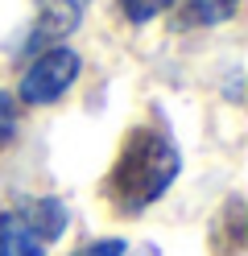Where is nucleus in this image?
Wrapping results in <instances>:
<instances>
[{"label": "nucleus", "instance_id": "f257e3e1", "mask_svg": "<svg viewBox=\"0 0 248 256\" xmlns=\"http://www.w3.org/2000/svg\"><path fill=\"white\" fill-rule=\"evenodd\" d=\"M178 170H182V157L170 145V136L153 132V128H137L124 140V149L108 174V198L116 211L137 215L153 198L165 194V186L178 178Z\"/></svg>", "mask_w": 248, "mask_h": 256}, {"label": "nucleus", "instance_id": "f03ea898", "mask_svg": "<svg viewBox=\"0 0 248 256\" xmlns=\"http://www.w3.org/2000/svg\"><path fill=\"white\" fill-rule=\"evenodd\" d=\"M66 228V206L58 198H29L0 215V256H46Z\"/></svg>", "mask_w": 248, "mask_h": 256}, {"label": "nucleus", "instance_id": "7ed1b4c3", "mask_svg": "<svg viewBox=\"0 0 248 256\" xmlns=\"http://www.w3.org/2000/svg\"><path fill=\"white\" fill-rule=\"evenodd\" d=\"M79 54L75 50H66V46H50V50H42L38 54V62L25 70V78H21V100L25 104H54V100H62L66 95V87L79 78Z\"/></svg>", "mask_w": 248, "mask_h": 256}, {"label": "nucleus", "instance_id": "20e7f679", "mask_svg": "<svg viewBox=\"0 0 248 256\" xmlns=\"http://www.w3.org/2000/svg\"><path fill=\"white\" fill-rule=\"evenodd\" d=\"M83 17V0H38V21L29 29L25 50H50V42L75 34Z\"/></svg>", "mask_w": 248, "mask_h": 256}, {"label": "nucleus", "instance_id": "39448f33", "mask_svg": "<svg viewBox=\"0 0 248 256\" xmlns=\"http://www.w3.org/2000/svg\"><path fill=\"white\" fill-rule=\"evenodd\" d=\"M236 4H240V0H186L190 17L203 21V25H219V21H227L231 12H236Z\"/></svg>", "mask_w": 248, "mask_h": 256}, {"label": "nucleus", "instance_id": "423d86ee", "mask_svg": "<svg viewBox=\"0 0 248 256\" xmlns=\"http://www.w3.org/2000/svg\"><path fill=\"white\" fill-rule=\"evenodd\" d=\"M174 0H120V8H124V17L128 21H149V17H157V12H165Z\"/></svg>", "mask_w": 248, "mask_h": 256}, {"label": "nucleus", "instance_id": "0eeeda50", "mask_svg": "<svg viewBox=\"0 0 248 256\" xmlns=\"http://www.w3.org/2000/svg\"><path fill=\"white\" fill-rule=\"evenodd\" d=\"M71 256H124V240H95V244L79 248Z\"/></svg>", "mask_w": 248, "mask_h": 256}, {"label": "nucleus", "instance_id": "6e6552de", "mask_svg": "<svg viewBox=\"0 0 248 256\" xmlns=\"http://www.w3.org/2000/svg\"><path fill=\"white\" fill-rule=\"evenodd\" d=\"M17 132V120H13V100L5 91H0V145H5V140Z\"/></svg>", "mask_w": 248, "mask_h": 256}]
</instances>
